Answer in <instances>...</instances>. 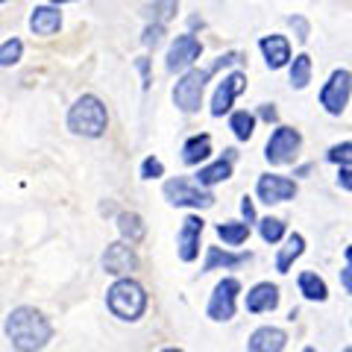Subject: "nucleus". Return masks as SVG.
<instances>
[{
	"mask_svg": "<svg viewBox=\"0 0 352 352\" xmlns=\"http://www.w3.org/2000/svg\"><path fill=\"white\" fill-rule=\"evenodd\" d=\"M302 252H305V238L300 232H291L288 238H285V247L279 250V256H276V270L288 273L294 267V261L300 258Z\"/></svg>",
	"mask_w": 352,
	"mask_h": 352,
	"instance_id": "19",
	"label": "nucleus"
},
{
	"mask_svg": "<svg viewBox=\"0 0 352 352\" xmlns=\"http://www.w3.org/2000/svg\"><path fill=\"white\" fill-rule=\"evenodd\" d=\"M279 305V288L270 282H258L247 291V311L250 314H264Z\"/></svg>",
	"mask_w": 352,
	"mask_h": 352,
	"instance_id": "16",
	"label": "nucleus"
},
{
	"mask_svg": "<svg viewBox=\"0 0 352 352\" xmlns=\"http://www.w3.org/2000/svg\"><path fill=\"white\" fill-rule=\"evenodd\" d=\"M238 294H241V282L238 279H223V282H217V288L212 294V300H208V317L212 320H232L235 317V308H238Z\"/></svg>",
	"mask_w": 352,
	"mask_h": 352,
	"instance_id": "8",
	"label": "nucleus"
},
{
	"mask_svg": "<svg viewBox=\"0 0 352 352\" xmlns=\"http://www.w3.org/2000/svg\"><path fill=\"white\" fill-rule=\"evenodd\" d=\"M258 235L267 241V244H279V241L285 238V220H279V217L258 220Z\"/></svg>",
	"mask_w": 352,
	"mask_h": 352,
	"instance_id": "28",
	"label": "nucleus"
},
{
	"mask_svg": "<svg viewBox=\"0 0 352 352\" xmlns=\"http://www.w3.org/2000/svg\"><path fill=\"white\" fill-rule=\"evenodd\" d=\"M258 47L264 53V62H267L270 71H279L285 65H291V41L279 36V32H273V36H264L258 41Z\"/></svg>",
	"mask_w": 352,
	"mask_h": 352,
	"instance_id": "14",
	"label": "nucleus"
},
{
	"mask_svg": "<svg viewBox=\"0 0 352 352\" xmlns=\"http://www.w3.org/2000/svg\"><path fill=\"white\" fill-rule=\"evenodd\" d=\"M256 194H258V200L267 206L288 203L296 197V182L288 179V176H279V173H264V176H258Z\"/></svg>",
	"mask_w": 352,
	"mask_h": 352,
	"instance_id": "9",
	"label": "nucleus"
},
{
	"mask_svg": "<svg viewBox=\"0 0 352 352\" xmlns=\"http://www.w3.org/2000/svg\"><path fill=\"white\" fill-rule=\"evenodd\" d=\"M258 115H261L264 120H267V124H273V120H276V118H279V115H276V109H273V103H264Z\"/></svg>",
	"mask_w": 352,
	"mask_h": 352,
	"instance_id": "37",
	"label": "nucleus"
},
{
	"mask_svg": "<svg viewBox=\"0 0 352 352\" xmlns=\"http://www.w3.org/2000/svg\"><path fill=\"white\" fill-rule=\"evenodd\" d=\"M302 352H317V349H314V346H305V349H302Z\"/></svg>",
	"mask_w": 352,
	"mask_h": 352,
	"instance_id": "39",
	"label": "nucleus"
},
{
	"mask_svg": "<svg viewBox=\"0 0 352 352\" xmlns=\"http://www.w3.org/2000/svg\"><path fill=\"white\" fill-rule=\"evenodd\" d=\"M106 302H109V311H112L115 317H120V320H138L141 314H144V308H147V294L144 288L135 282V279H118L112 288H109V296H106Z\"/></svg>",
	"mask_w": 352,
	"mask_h": 352,
	"instance_id": "4",
	"label": "nucleus"
},
{
	"mask_svg": "<svg viewBox=\"0 0 352 352\" xmlns=\"http://www.w3.org/2000/svg\"><path fill=\"white\" fill-rule=\"evenodd\" d=\"M311 71H314V65H311V56H308V53L294 56L291 59V85L294 88H305L308 82H311Z\"/></svg>",
	"mask_w": 352,
	"mask_h": 352,
	"instance_id": "26",
	"label": "nucleus"
},
{
	"mask_svg": "<svg viewBox=\"0 0 352 352\" xmlns=\"http://www.w3.org/2000/svg\"><path fill=\"white\" fill-rule=\"evenodd\" d=\"M326 159L332 162V164H338V168H344V164H352V141H344V144L329 147Z\"/></svg>",
	"mask_w": 352,
	"mask_h": 352,
	"instance_id": "30",
	"label": "nucleus"
},
{
	"mask_svg": "<svg viewBox=\"0 0 352 352\" xmlns=\"http://www.w3.org/2000/svg\"><path fill=\"white\" fill-rule=\"evenodd\" d=\"M203 53V44L197 41L191 32H185V36H176L170 50H168V71L176 74V71H188L191 65L200 59Z\"/></svg>",
	"mask_w": 352,
	"mask_h": 352,
	"instance_id": "10",
	"label": "nucleus"
},
{
	"mask_svg": "<svg viewBox=\"0 0 352 352\" xmlns=\"http://www.w3.org/2000/svg\"><path fill=\"white\" fill-rule=\"evenodd\" d=\"M208 156H212V138L206 135H191L188 141H185V147H182V162L185 164H200L206 162Z\"/></svg>",
	"mask_w": 352,
	"mask_h": 352,
	"instance_id": "21",
	"label": "nucleus"
},
{
	"mask_svg": "<svg viewBox=\"0 0 352 352\" xmlns=\"http://www.w3.org/2000/svg\"><path fill=\"white\" fill-rule=\"evenodd\" d=\"M296 285H300V294L305 296V300H311V302H326L329 300V288H326V282L317 276V273L311 270H305L300 273V279H296Z\"/></svg>",
	"mask_w": 352,
	"mask_h": 352,
	"instance_id": "22",
	"label": "nucleus"
},
{
	"mask_svg": "<svg viewBox=\"0 0 352 352\" xmlns=\"http://www.w3.org/2000/svg\"><path fill=\"white\" fill-rule=\"evenodd\" d=\"M241 212H244V223H252V220H256V206H252L250 197L241 200Z\"/></svg>",
	"mask_w": 352,
	"mask_h": 352,
	"instance_id": "36",
	"label": "nucleus"
},
{
	"mask_svg": "<svg viewBox=\"0 0 352 352\" xmlns=\"http://www.w3.org/2000/svg\"><path fill=\"white\" fill-rule=\"evenodd\" d=\"M200 235H203V217L188 214L182 220L179 235H176V247H179L182 261H194L197 256H200Z\"/></svg>",
	"mask_w": 352,
	"mask_h": 352,
	"instance_id": "12",
	"label": "nucleus"
},
{
	"mask_svg": "<svg viewBox=\"0 0 352 352\" xmlns=\"http://www.w3.org/2000/svg\"><path fill=\"white\" fill-rule=\"evenodd\" d=\"M244 88H247V76H244V74H241V71L226 74L223 80L217 82V88H214V97H212V115H214V118L226 115L229 109H232L235 97L244 91Z\"/></svg>",
	"mask_w": 352,
	"mask_h": 352,
	"instance_id": "11",
	"label": "nucleus"
},
{
	"mask_svg": "<svg viewBox=\"0 0 352 352\" xmlns=\"http://www.w3.org/2000/svg\"><path fill=\"white\" fill-rule=\"evenodd\" d=\"M118 229H120V235H124L129 244H138L141 238H144L147 232V226H144V220H141L135 212H124L118 217Z\"/></svg>",
	"mask_w": 352,
	"mask_h": 352,
	"instance_id": "23",
	"label": "nucleus"
},
{
	"mask_svg": "<svg viewBox=\"0 0 352 352\" xmlns=\"http://www.w3.org/2000/svg\"><path fill=\"white\" fill-rule=\"evenodd\" d=\"M106 124H109L106 106L100 103V97H94V94H82L68 112V126L76 135L100 138L106 132Z\"/></svg>",
	"mask_w": 352,
	"mask_h": 352,
	"instance_id": "3",
	"label": "nucleus"
},
{
	"mask_svg": "<svg viewBox=\"0 0 352 352\" xmlns=\"http://www.w3.org/2000/svg\"><path fill=\"white\" fill-rule=\"evenodd\" d=\"M217 235L223 238L226 247H241L250 238V223H241V220H229V223L217 226Z\"/></svg>",
	"mask_w": 352,
	"mask_h": 352,
	"instance_id": "24",
	"label": "nucleus"
},
{
	"mask_svg": "<svg viewBox=\"0 0 352 352\" xmlns=\"http://www.w3.org/2000/svg\"><path fill=\"white\" fill-rule=\"evenodd\" d=\"M162 352H182V349H173V346H170V349H162Z\"/></svg>",
	"mask_w": 352,
	"mask_h": 352,
	"instance_id": "40",
	"label": "nucleus"
},
{
	"mask_svg": "<svg viewBox=\"0 0 352 352\" xmlns=\"http://www.w3.org/2000/svg\"><path fill=\"white\" fill-rule=\"evenodd\" d=\"M21 53H24V44L18 38H9L0 44V68H9V65H15L21 59Z\"/></svg>",
	"mask_w": 352,
	"mask_h": 352,
	"instance_id": "29",
	"label": "nucleus"
},
{
	"mask_svg": "<svg viewBox=\"0 0 352 352\" xmlns=\"http://www.w3.org/2000/svg\"><path fill=\"white\" fill-rule=\"evenodd\" d=\"M164 173V164L159 162V159H144V164H141V176H144V179H156V176H162Z\"/></svg>",
	"mask_w": 352,
	"mask_h": 352,
	"instance_id": "32",
	"label": "nucleus"
},
{
	"mask_svg": "<svg viewBox=\"0 0 352 352\" xmlns=\"http://www.w3.org/2000/svg\"><path fill=\"white\" fill-rule=\"evenodd\" d=\"M229 129L235 132L238 141H250L252 132H256V115L247 112V109H241V112H232V118H229Z\"/></svg>",
	"mask_w": 352,
	"mask_h": 352,
	"instance_id": "25",
	"label": "nucleus"
},
{
	"mask_svg": "<svg viewBox=\"0 0 352 352\" xmlns=\"http://www.w3.org/2000/svg\"><path fill=\"white\" fill-rule=\"evenodd\" d=\"M176 6H179V0H156V3H150V6H147V15H150L153 24L164 27V24H168V21L173 18Z\"/></svg>",
	"mask_w": 352,
	"mask_h": 352,
	"instance_id": "27",
	"label": "nucleus"
},
{
	"mask_svg": "<svg viewBox=\"0 0 352 352\" xmlns=\"http://www.w3.org/2000/svg\"><path fill=\"white\" fill-rule=\"evenodd\" d=\"M162 36H164V27L153 24V27L144 30V44H147V47H156V44L162 41Z\"/></svg>",
	"mask_w": 352,
	"mask_h": 352,
	"instance_id": "33",
	"label": "nucleus"
},
{
	"mask_svg": "<svg viewBox=\"0 0 352 352\" xmlns=\"http://www.w3.org/2000/svg\"><path fill=\"white\" fill-rule=\"evenodd\" d=\"M50 335L53 329L47 323V317L30 305H21L6 317V338L12 340V346L18 352H41L47 346Z\"/></svg>",
	"mask_w": 352,
	"mask_h": 352,
	"instance_id": "1",
	"label": "nucleus"
},
{
	"mask_svg": "<svg viewBox=\"0 0 352 352\" xmlns=\"http://www.w3.org/2000/svg\"><path fill=\"white\" fill-rule=\"evenodd\" d=\"M0 3H6V0H0Z\"/></svg>",
	"mask_w": 352,
	"mask_h": 352,
	"instance_id": "42",
	"label": "nucleus"
},
{
	"mask_svg": "<svg viewBox=\"0 0 352 352\" xmlns=\"http://www.w3.org/2000/svg\"><path fill=\"white\" fill-rule=\"evenodd\" d=\"M285 344H288V335L276 326H261L250 335L247 352H285Z\"/></svg>",
	"mask_w": 352,
	"mask_h": 352,
	"instance_id": "15",
	"label": "nucleus"
},
{
	"mask_svg": "<svg viewBox=\"0 0 352 352\" xmlns=\"http://www.w3.org/2000/svg\"><path fill=\"white\" fill-rule=\"evenodd\" d=\"M302 147V135L294 126H276L273 135L264 147V159L270 164H291L296 159V153Z\"/></svg>",
	"mask_w": 352,
	"mask_h": 352,
	"instance_id": "7",
	"label": "nucleus"
},
{
	"mask_svg": "<svg viewBox=\"0 0 352 352\" xmlns=\"http://www.w3.org/2000/svg\"><path fill=\"white\" fill-rule=\"evenodd\" d=\"M340 352H352V346H346V349H340Z\"/></svg>",
	"mask_w": 352,
	"mask_h": 352,
	"instance_id": "41",
	"label": "nucleus"
},
{
	"mask_svg": "<svg viewBox=\"0 0 352 352\" xmlns=\"http://www.w3.org/2000/svg\"><path fill=\"white\" fill-rule=\"evenodd\" d=\"M344 267H340V285H344V291L352 296V247L344 250Z\"/></svg>",
	"mask_w": 352,
	"mask_h": 352,
	"instance_id": "31",
	"label": "nucleus"
},
{
	"mask_svg": "<svg viewBox=\"0 0 352 352\" xmlns=\"http://www.w3.org/2000/svg\"><path fill=\"white\" fill-rule=\"evenodd\" d=\"M232 162H235V150H226L223 159H217L212 164H206V168H200V173H197V185L212 188V185L229 179V176H232Z\"/></svg>",
	"mask_w": 352,
	"mask_h": 352,
	"instance_id": "17",
	"label": "nucleus"
},
{
	"mask_svg": "<svg viewBox=\"0 0 352 352\" xmlns=\"http://www.w3.org/2000/svg\"><path fill=\"white\" fill-rule=\"evenodd\" d=\"M338 185L344 191H352V164H344V168L338 170Z\"/></svg>",
	"mask_w": 352,
	"mask_h": 352,
	"instance_id": "34",
	"label": "nucleus"
},
{
	"mask_svg": "<svg viewBox=\"0 0 352 352\" xmlns=\"http://www.w3.org/2000/svg\"><path fill=\"white\" fill-rule=\"evenodd\" d=\"M50 3H71V0H50Z\"/></svg>",
	"mask_w": 352,
	"mask_h": 352,
	"instance_id": "38",
	"label": "nucleus"
},
{
	"mask_svg": "<svg viewBox=\"0 0 352 352\" xmlns=\"http://www.w3.org/2000/svg\"><path fill=\"white\" fill-rule=\"evenodd\" d=\"M164 197H168L170 206H188V208H208V206H214V197L208 194L203 185H197L191 179H182V176L164 182Z\"/></svg>",
	"mask_w": 352,
	"mask_h": 352,
	"instance_id": "6",
	"label": "nucleus"
},
{
	"mask_svg": "<svg viewBox=\"0 0 352 352\" xmlns=\"http://www.w3.org/2000/svg\"><path fill=\"white\" fill-rule=\"evenodd\" d=\"M291 27L296 30V38H300V41H308V21H305V18L294 15V18H291Z\"/></svg>",
	"mask_w": 352,
	"mask_h": 352,
	"instance_id": "35",
	"label": "nucleus"
},
{
	"mask_svg": "<svg viewBox=\"0 0 352 352\" xmlns=\"http://www.w3.org/2000/svg\"><path fill=\"white\" fill-rule=\"evenodd\" d=\"M235 62H241L238 53H226V56H220L214 65H208V68H200V71L194 68V71L185 74L182 80L176 82V88H173V103L179 106V112L194 115L197 109H200V103H203L206 82L212 80V76H214L220 68H226V65H235Z\"/></svg>",
	"mask_w": 352,
	"mask_h": 352,
	"instance_id": "2",
	"label": "nucleus"
},
{
	"mask_svg": "<svg viewBox=\"0 0 352 352\" xmlns=\"http://www.w3.org/2000/svg\"><path fill=\"white\" fill-rule=\"evenodd\" d=\"M352 97V71L338 68L329 74V80L320 88V106L329 115H340Z\"/></svg>",
	"mask_w": 352,
	"mask_h": 352,
	"instance_id": "5",
	"label": "nucleus"
},
{
	"mask_svg": "<svg viewBox=\"0 0 352 352\" xmlns=\"http://www.w3.org/2000/svg\"><path fill=\"white\" fill-rule=\"evenodd\" d=\"M62 27V15L56 6H36L30 15V30L36 32V36H53V32H59Z\"/></svg>",
	"mask_w": 352,
	"mask_h": 352,
	"instance_id": "18",
	"label": "nucleus"
},
{
	"mask_svg": "<svg viewBox=\"0 0 352 352\" xmlns=\"http://www.w3.org/2000/svg\"><path fill=\"white\" fill-rule=\"evenodd\" d=\"M135 250H132L126 241H118V244H109L106 256H103V267L106 273H112V276H126V273L135 270Z\"/></svg>",
	"mask_w": 352,
	"mask_h": 352,
	"instance_id": "13",
	"label": "nucleus"
},
{
	"mask_svg": "<svg viewBox=\"0 0 352 352\" xmlns=\"http://www.w3.org/2000/svg\"><path fill=\"white\" fill-rule=\"evenodd\" d=\"M250 252H226L220 247H208V256L203 270H220V267H238V264H247Z\"/></svg>",
	"mask_w": 352,
	"mask_h": 352,
	"instance_id": "20",
	"label": "nucleus"
}]
</instances>
